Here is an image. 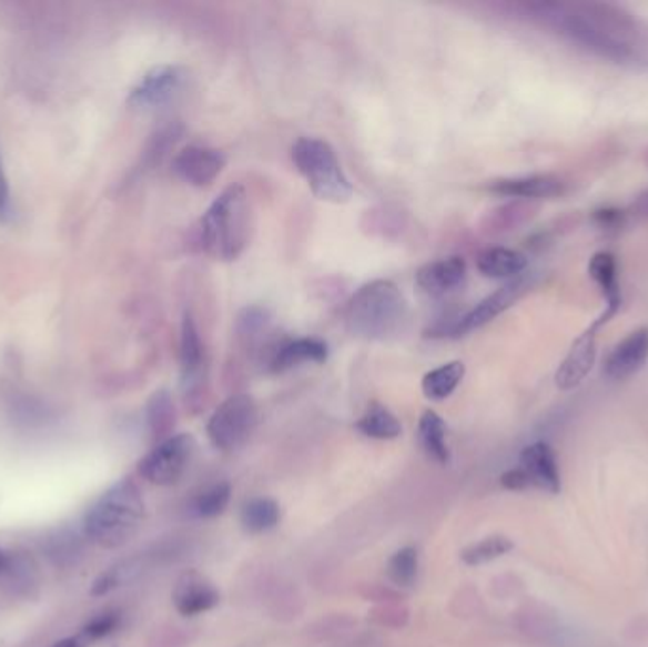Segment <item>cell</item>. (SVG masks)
I'll list each match as a JSON object with an SVG mask.
<instances>
[{"label":"cell","mask_w":648,"mask_h":647,"mask_svg":"<svg viewBox=\"0 0 648 647\" xmlns=\"http://www.w3.org/2000/svg\"><path fill=\"white\" fill-rule=\"evenodd\" d=\"M143 518V494L130 477L122 478L85 513V536L103 549H118L135 536Z\"/></svg>","instance_id":"6da1fadb"},{"label":"cell","mask_w":648,"mask_h":647,"mask_svg":"<svg viewBox=\"0 0 648 647\" xmlns=\"http://www.w3.org/2000/svg\"><path fill=\"white\" fill-rule=\"evenodd\" d=\"M408 321V302L389 280H374L358 289L345 307L351 333L366 341H387Z\"/></svg>","instance_id":"7a4b0ae2"},{"label":"cell","mask_w":648,"mask_h":647,"mask_svg":"<svg viewBox=\"0 0 648 647\" xmlns=\"http://www.w3.org/2000/svg\"><path fill=\"white\" fill-rule=\"evenodd\" d=\"M253 230V213L241 184L227 186L202 219V243L216 261H235L245 251Z\"/></svg>","instance_id":"3957f363"},{"label":"cell","mask_w":648,"mask_h":647,"mask_svg":"<svg viewBox=\"0 0 648 647\" xmlns=\"http://www.w3.org/2000/svg\"><path fill=\"white\" fill-rule=\"evenodd\" d=\"M292 162L318 200L350 202L353 184L342 170L336 151L326 141L317 138L298 139L292 146Z\"/></svg>","instance_id":"277c9868"},{"label":"cell","mask_w":648,"mask_h":647,"mask_svg":"<svg viewBox=\"0 0 648 647\" xmlns=\"http://www.w3.org/2000/svg\"><path fill=\"white\" fill-rule=\"evenodd\" d=\"M538 10L545 12L546 18H554L567 39L599 58L610 61H628L634 58V50L626 40L610 33L605 27L597 26L583 10L575 13H558L556 4H543Z\"/></svg>","instance_id":"5b68a950"},{"label":"cell","mask_w":648,"mask_h":647,"mask_svg":"<svg viewBox=\"0 0 648 647\" xmlns=\"http://www.w3.org/2000/svg\"><path fill=\"white\" fill-rule=\"evenodd\" d=\"M256 424L259 406L251 395L237 393L216 406L207 422V437L219 451H237L251 438Z\"/></svg>","instance_id":"8992f818"},{"label":"cell","mask_w":648,"mask_h":647,"mask_svg":"<svg viewBox=\"0 0 648 647\" xmlns=\"http://www.w3.org/2000/svg\"><path fill=\"white\" fill-rule=\"evenodd\" d=\"M194 452L195 438L192 435H171L139 462V475L156 486H173L189 469Z\"/></svg>","instance_id":"52a82bcc"},{"label":"cell","mask_w":648,"mask_h":647,"mask_svg":"<svg viewBox=\"0 0 648 647\" xmlns=\"http://www.w3.org/2000/svg\"><path fill=\"white\" fill-rule=\"evenodd\" d=\"M189 82V71L179 65H158L144 74L131 90L128 103L135 109H158L181 95Z\"/></svg>","instance_id":"ba28073f"},{"label":"cell","mask_w":648,"mask_h":647,"mask_svg":"<svg viewBox=\"0 0 648 647\" xmlns=\"http://www.w3.org/2000/svg\"><path fill=\"white\" fill-rule=\"evenodd\" d=\"M226 168V154L219 149L189 144L173 158V171L179 179L192 186H209Z\"/></svg>","instance_id":"9c48e42d"},{"label":"cell","mask_w":648,"mask_h":647,"mask_svg":"<svg viewBox=\"0 0 648 647\" xmlns=\"http://www.w3.org/2000/svg\"><path fill=\"white\" fill-rule=\"evenodd\" d=\"M529 285H531V282L526 275H519L513 282L506 283L499 291L489 294L478 306L473 307L468 314L457 320L449 333L454 334V336H463V334L470 333V331L484 327L489 321L495 320L497 315L503 314L508 307L513 306L514 302L526 293Z\"/></svg>","instance_id":"30bf717a"},{"label":"cell","mask_w":648,"mask_h":647,"mask_svg":"<svg viewBox=\"0 0 648 647\" xmlns=\"http://www.w3.org/2000/svg\"><path fill=\"white\" fill-rule=\"evenodd\" d=\"M205 347L192 314H184L181 328V384L186 397H194L205 382Z\"/></svg>","instance_id":"8fae6325"},{"label":"cell","mask_w":648,"mask_h":647,"mask_svg":"<svg viewBox=\"0 0 648 647\" xmlns=\"http://www.w3.org/2000/svg\"><path fill=\"white\" fill-rule=\"evenodd\" d=\"M171 598L182 617H195L216 608L221 601V593L198 569H189L176 579Z\"/></svg>","instance_id":"7c38bea8"},{"label":"cell","mask_w":648,"mask_h":647,"mask_svg":"<svg viewBox=\"0 0 648 647\" xmlns=\"http://www.w3.org/2000/svg\"><path fill=\"white\" fill-rule=\"evenodd\" d=\"M467 280V262L460 256H447L441 261L428 262L417 270L415 283L423 293L444 296L459 289Z\"/></svg>","instance_id":"4fadbf2b"},{"label":"cell","mask_w":648,"mask_h":647,"mask_svg":"<svg viewBox=\"0 0 648 647\" xmlns=\"http://www.w3.org/2000/svg\"><path fill=\"white\" fill-rule=\"evenodd\" d=\"M522 471L529 478L531 488L548 492L556 496L561 491V478H559L558 459L550 446L546 443H535L524 448L522 456Z\"/></svg>","instance_id":"5bb4252c"},{"label":"cell","mask_w":648,"mask_h":647,"mask_svg":"<svg viewBox=\"0 0 648 647\" xmlns=\"http://www.w3.org/2000/svg\"><path fill=\"white\" fill-rule=\"evenodd\" d=\"M596 325H591L586 333L578 338L573 347H570L564 363L559 365L558 373H556V386L559 390H573L583 382L591 366L596 363Z\"/></svg>","instance_id":"9a60e30c"},{"label":"cell","mask_w":648,"mask_h":647,"mask_svg":"<svg viewBox=\"0 0 648 647\" xmlns=\"http://www.w3.org/2000/svg\"><path fill=\"white\" fill-rule=\"evenodd\" d=\"M648 360V328H637L610 352L605 374L610 380H626Z\"/></svg>","instance_id":"2e32d148"},{"label":"cell","mask_w":648,"mask_h":647,"mask_svg":"<svg viewBox=\"0 0 648 647\" xmlns=\"http://www.w3.org/2000/svg\"><path fill=\"white\" fill-rule=\"evenodd\" d=\"M487 189L492 190L493 194H499V196L537 200V198L558 196L564 192L565 184L559 176L526 175L493 181Z\"/></svg>","instance_id":"e0dca14e"},{"label":"cell","mask_w":648,"mask_h":647,"mask_svg":"<svg viewBox=\"0 0 648 647\" xmlns=\"http://www.w3.org/2000/svg\"><path fill=\"white\" fill-rule=\"evenodd\" d=\"M328 360V346L317 338H296L286 341L273 350L270 355V368L273 373H285L294 366L305 363H324Z\"/></svg>","instance_id":"ac0fdd59"},{"label":"cell","mask_w":648,"mask_h":647,"mask_svg":"<svg viewBox=\"0 0 648 647\" xmlns=\"http://www.w3.org/2000/svg\"><path fill=\"white\" fill-rule=\"evenodd\" d=\"M616 259L607 251L596 253L590 261V275L594 282L599 285L601 293L607 299V312H605L599 320L596 321L597 327L605 325L612 315L620 310V289H618V274H616Z\"/></svg>","instance_id":"d6986e66"},{"label":"cell","mask_w":648,"mask_h":647,"mask_svg":"<svg viewBox=\"0 0 648 647\" xmlns=\"http://www.w3.org/2000/svg\"><path fill=\"white\" fill-rule=\"evenodd\" d=\"M476 266L480 274L493 280H506V277H519L527 269V259L524 253L508 247H489L482 251L476 259Z\"/></svg>","instance_id":"ffe728a7"},{"label":"cell","mask_w":648,"mask_h":647,"mask_svg":"<svg viewBox=\"0 0 648 647\" xmlns=\"http://www.w3.org/2000/svg\"><path fill=\"white\" fill-rule=\"evenodd\" d=\"M446 422L435 411H425L417 425V441L428 459L436 464L447 465L452 459V452L447 446Z\"/></svg>","instance_id":"44dd1931"},{"label":"cell","mask_w":648,"mask_h":647,"mask_svg":"<svg viewBox=\"0 0 648 647\" xmlns=\"http://www.w3.org/2000/svg\"><path fill=\"white\" fill-rule=\"evenodd\" d=\"M355 427L364 437L376 438V441H393L403 435V424L387 406L379 403H372Z\"/></svg>","instance_id":"7402d4cb"},{"label":"cell","mask_w":648,"mask_h":647,"mask_svg":"<svg viewBox=\"0 0 648 647\" xmlns=\"http://www.w3.org/2000/svg\"><path fill=\"white\" fill-rule=\"evenodd\" d=\"M463 378H465V363L452 361L425 374L422 380V390L427 400L444 401L459 387Z\"/></svg>","instance_id":"603a6c76"},{"label":"cell","mask_w":648,"mask_h":647,"mask_svg":"<svg viewBox=\"0 0 648 647\" xmlns=\"http://www.w3.org/2000/svg\"><path fill=\"white\" fill-rule=\"evenodd\" d=\"M281 520V507L272 497H253L241 509V524L249 534H264Z\"/></svg>","instance_id":"cb8c5ba5"},{"label":"cell","mask_w":648,"mask_h":647,"mask_svg":"<svg viewBox=\"0 0 648 647\" xmlns=\"http://www.w3.org/2000/svg\"><path fill=\"white\" fill-rule=\"evenodd\" d=\"M146 416H149L150 433L158 443L171 437L169 433L175 427V405L169 392L162 390L150 397Z\"/></svg>","instance_id":"d4e9b609"},{"label":"cell","mask_w":648,"mask_h":647,"mask_svg":"<svg viewBox=\"0 0 648 647\" xmlns=\"http://www.w3.org/2000/svg\"><path fill=\"white\" fill-rule=\"evenodd\" d=\"M230 499H232V486L226 481H221L195 494L190 504V513L198 518L219 517L226 510Z\"/></svg>","instance_id":"484cf974"},{"label":"cell","mask_w":648,"mask_h":647,"mask_svg":"<svg viewBox=\"0 0 648 647\" xmlns=\"http://www.w3.org/2000/svg\"><path fill=\"white\" fill-rule=\"evenodd\" d=\"M514 549V542L506 536H492L473 543L467 549L460 550V560L467 566H480V564L492 563L495 558L508 555Z\"/></svg>","instance_id":"4316f807"},{"label":"cell","mask_w":648,"mask_h":647,"mask_svg":"<svg viewBox=\"0 0 648 647\" xmlns=\"http://www.w3.org/2000/svg\"><path fill=\"white\" fill-rule=\"evenodd\" d=\"M419 569V555L415 547H403L391 556L387 563V576L396 587H412L417 579Z\"/></svg>","instance_id":"83f0119b"},{"label":"cell","mask_w":648,"mask_h":647,"mask_svg":"<svg viewBox=\"0 0 648 647\" xmlns=\"http://www.w3.org/2000/svg\"><path fill=\"white\" fill-rule=\"evenodd\" d=\"M122 623V615L120 611H104V614H99L91 619L84 628H82V636L85 640L95 641L101 640L104 636L112 635Z\"/></svg>","instance_id":"f1b7e54d"},{"label":"cell","mask_w":648,"mask_h":647,"mask_svg":"<svg viewBox=\"0 0 648 647\" xmlns=\"http://www.w3.org/2000/svg\"><path fill=\"white\" fill-rule=\"evenodd\" d=\"M12 216V205H10V184H8L7 170H4V158L0 152V221H8Z\"/></svg>","instance_id":"f546056e"},{"label":"cell","mask_w":648,"mask_h":647,"mask_svg":"<svg viewBox=\"0 0 648 647\" xmlns=\"http://www.w3.org/2000/svg\"><path fill=\"white\" fill-rule=\"evenodd\" d=\"M500 484L505 486L506 491H527V488H531L529 478L526 477V473L522 471V467L503 473Z\"/></svg>","instance_id":"4dcf8cb0"},{"label":"cell","mask_w":648,"mask_h":647,"mask_svg":"<svg viewBox=\"0 0 648 647\" xmlns=\"http://www.w3.org/2000/svg\"><path fill=\"white\" fill-rule=\"evenodd\" d=\"M597 221H599V223L604 224V226H612V224L618 223V221H620V219H622V216H620V213H618V211H610V210H605V211H597Z\"/></svg>","instance_id":"1f68e13d"},{"label":"cell","mask_w":648,"mask_h":647,"mask_svg":"<svg viewBox=\"0 0 648 647\" xmlns=\"http://www.w3.org/2000/svg\"><path fill=\"white\" fill-rule=\"evenodd\" d=\"M90 641L85 640L82 633L79 636H69V638H63L59 640L58 644H53L52 647H88Z\"/></svg>","instance_id":"d6a6232c"},{"label":"cell","mask_w":648,"mask_h":647,"mask_svg":"<svg viewBox=\"0 0 648 647\" xmlns=\"http://www.w3.org/2000/svg\"><path fill=\"white\" fill-rule=\"evenodd\" d=\"M636 211L637 215H641L645 216V219H648V192L641 194V196H639V200H637Z\"/></svg>","instance_id":"836d02e7"},{"label":"cell","mask_w":648,"mask_h":647,"mask_svg":"<svg viewBox=\"0 0 648 647\" xmlns=\"http://www.w3.org/2000/svg\"><path fill=\"white\" fill-rule=\"evenodd\" d=\"M8 566V558L2 550H0V569H7Z\"/></svg>","instance_id":"e575fe53"}]
</instances>
